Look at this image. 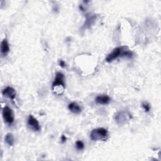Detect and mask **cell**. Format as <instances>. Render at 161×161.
Instances as JSON below:
<instances>
[{
  "mask_svg": "<svg viewBox=\"0 0 161 161\" xmlns=\"http://www.w3.org/2000/svg\"><path fill=\"white\" fill-rule=\"evenodd\" d=\"M10 52V46L7 39L5 38L1 44V52L4 56H6Z\"/></svg>",
  "mask_w": 161,
  "mask_h": 161,
  "instance_id": "9",
  "label": "cell"
},
{
  "mask_svg": "<svg viewBox=\"0 0 161 161\" xmlns=\"http://www.w3.org/2000/svg\"><path fill=\"white\" fill-rule=\"evenodd\" d=\"M3 117L5 122L9 125H12L14 122V115L12 110L6 106L3 109Z\"/></svg>",
  "mask_w": 161,
  "mask_h": 161,
  "instance_id": "5",
  "label": "cell"
},
{
  "mask_svg": "<svg viewBox=\"0 0 161 161\" xmlns=\"http://www.w3.org/2000/svg\"><path fill=\"white\" fill-rule=\"evenodd\" d=\"M132 55L133 53L129 50L127 47H119L114 49L113 51L108 55L107 57L106 58V61L108 62H111L120 57H127L130 58L132 57Z\"/></svg>",
  "mask_w": 161,
  "mask_h": 161,
  "instance_id": "1",
  "label": "cell"
},
{
  "mask_svg": "<svg viewBox=\"0 0 161 161\" xmlns=\"http://www.w3.org/2000/svg\"><path fill=\"white\" fill-rule=\"evenodd\" d=\"M96 102L100 105H108L110 103V98L106 95H99L96 98Z\"/></svg>",
  "mask_w": 161,
  "mask_h": 161,
  "instance_id": "8",
  "label": "cell"
},
{
  "mask_svg": "<svg viewBox=\"0 0 161 161\" xmlns=\"http://www.w3.org/2000/svg\"><path fill=\"white\" fill-rule=\"evenodd\" d=\"M142 107L144 108L145 112H149L150 110V106L148 103L144 102L142 103Z\"/></svg>",
  "mask_w": 161,
  "mask_h": 161,
  "instance_id": "14",
  "label": "cell"
},
{
  "mask_svg": "<svg viewBox=\"0 0 161 161\" xmlns=\"http://www.w3.org/2000/svg\"><path fill=\"white\" fill-rule=\"evenodd\" d=\"M76 149L79 150H81L85 148V145L83 144V142L80 140H77L76 142Z\"/></svg>",
  "mask_w": 161,
  "mask_h": 161,
  "instance_id": "13",
  "label": "cell"
},
{
  "mask_svg": "<svg viewBox=\"0 0 161 161\" xmlns=\"http://www.w3.org/2000/svg\"><path fill=\"white\" fill-rule=\"evenodd\" d=\"M27 125L31 130L34 132H39L41 129L38 121L32 115H30L28 118Z\"/></svg>",
  "mask_w": 161,
  "mask_h": 161,
  "instance_id": "6",
  "label": "cell"
},
{
  "mask_svg": "<svg viewBox=\"0 0 161 161\" xmlns=\"http://www.w3.org/2000/svg\"><path fill=\"white\" fill-rule=\"evenodd\" d=\"M90 138L93 141H106L109 138V134L106 129L98 128L91 131Z\"/></svg>",
  "mask_w": 161,
  "mask_h": 161,
  "instance_id": "3",
  "label": "cell"
},
{
  "mask_svg": "<svg viewBox=\"0 0 161 161\" xmlns=\"http://www.w3.org/2000/svg\"><path fill=\"white\" fill-rule=\"evenodd\" d=\"M96 16L95 15H87L86 20L83 25V28H90L96 20Z\"/></svg>",
  "mask_w": 161,
  "mask_h": 161,
  "instance_id": "11",
  "label": "cell"
},
{
  "mask_svg": "<svg viewBox=\"0 0 161 161\" xmlns=\"http://www.w3.org/2000/svg\"><path fill=\"white\" fill-rule=\"evenodd\" d=\"M132 118V116L128 111H120L116 113L115 120L119 125H124Z\"/></svg>",
  "mask_w": 161,
  "mask_h": 161,
  "instance_id": "4",
  "label": "cell"
},
{
  "mask_svg": "<svg viewBox=\"0 0 161 161\" xmlns=\"http://www.w3.org/2000/svg\"><path fill=\"white\" fill-rule=\"evenodd\" d=\"M2 94L5 97L8 98L12 100L15 98L16 95H17L15 90L10 86H8L5 89H4L2 92Z\"/></svg>",
  "mask_w": 161,
  "mask_h": 161,
  "instance_id": "7",
  "label": "cell"
},
{
  "mask_svg": "<svg viewBox=\"0 0 161 161\" xmlns=\"http://www.w3.org/2000/svg\"><path fill=\"white\" fill-rule=\"evenodd\" d=\"M69 110L73 113L74 114H79L82 111L81 108L80 107V106L75 102H72L70 103L68 106Z\"/></svg>",
  "mask_w": 161,
  "mask_h": 161,
  "instance_id": "10",
  "label": "cell"
},
{
  "mask_svg": "<svg viewBox=\"0 0 161 161\" xmlns=\"http://www.w3.org/2000/svg\"><path fill=\"white\" fill-rule=\"evenodd\" d=\"M67 140V138L64 135H62V137H61V141H62V143H65Z\"/></svg>",
  "mask_w": 161,
  "mask_h": 161,
  "instance_id": "16",
  "label": "cell"
},
{
  "mask_svg": "<svg viewBox=\"0 0 161 161\" xmlns=\"http://www.w3.org/2000/svg\"><path fill=\"white\" fill-rule=\"evenodd\" d=\"M66 89V86L64 83V76L61 72H57L56 78L54 80L52 90L54 95L57 96H61L63 95Z\"/></svg>",
  "mask_w": 161,
  "mask_h": 161,
  "instance_id": "2",
  "label": "cell"
},
{
  "mask_svg": "<svg viewBox=\"0 0 161 161\" xmlns=\"http://www.w3.org/2000/svg\"><path fill=\"white\" fill-rule=\"evenodd\" d=\"M59 65H60V66L62 67H66V63H65V62H64V61H62V60L59 61Z\"/></svg>",
  "mask_w": 161,
  "mask_h": 161,
  "instance_id": "15",
  "label": "cell"
},
{
  "mask_svg": "<svg viewBox=\"0 0 161 161\" xmlns=\"http://www.w3.org/2000/svg\"><path fill=\"white\" fill-rule=\"evenodd\" d=\"M5 140L9 146H12L14 144V137L13 135L10 133H8L6 135Z\"/></svg>",
  "mask_w": 161,
  "mask_h": 161,
  "instance_id": "12",
  "label": "cell"
}]
</instances>
